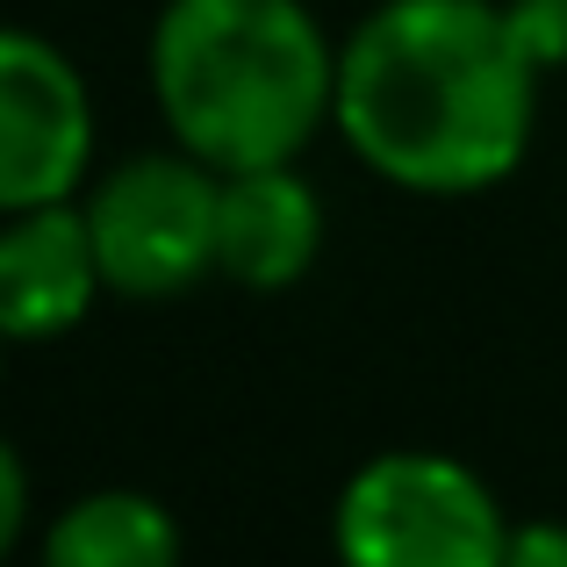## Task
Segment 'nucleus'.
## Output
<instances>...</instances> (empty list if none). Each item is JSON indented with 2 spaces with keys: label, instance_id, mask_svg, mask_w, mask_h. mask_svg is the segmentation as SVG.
<instances>
[{
  "label": "nucleus",
  "instance_id": "f257e3e1",
  "mask_svg": "<svg viewBox=\"0 0 567 567\" xmlns=\"http://www.w3.org/2000/svg\"><path fill=\"white\" fill-rule=\"evenodd\" d=\"M532 80L496 0H381L338 51V130L410 194H482L532 144Z\"/></svg>",
  "mask_w": 567,
  "mask_h": 567
},
{
  "label": "nucleus",
  "instance_id": "f03ea898",
  "mask_svg": "<svg viewBox=\"0 0 567 567\" xmlns=\"http://www.w3.org/2000/svg\"><path fill=\"white\" fill-rule=\"evenodd\" d=\"M152 94L181 152L216 173L288 166L338 109V58L302 0H166Z\"/></svg>",
  "mask_w": 567,
  "mask_h": 567
},
{
  "label": "nucleus",
  "instance_id": "7ed1b4c3",
  "mask_svg": "<svg viewBox=\"0 0 567 567\" xmlns=\"http://www.w3.org/2000/svg\"><path fill=\"white\" fill-rule=\"evenodd\" d=\"M346 567H503L496 496L445 453H381L346 482L331 517Z\"/></svg>",
  "mask_w": 567,
  "mask_h": 567
},
{
  "label": "nucleus",
  "instance_id": "20e7f679",
  "mask_svg": "<svg viewBox=\"0 0 567 567\" xmlns=\"http://www.w3.org/2000/svg\"><path fill=\"white\" fill-rule=\"evenodd\" d=\"M216 216H223V181L194 152L130 158L86 202L101 274L123 295H181L202 274H216Z\"/></svg>",
  "mask_w": 567,
  "mask_h": 567
},
{
  "label": "nucleus",
  "instance_id": "39448f33",
  "mask_svg": "<svg viewBox=\"0 0 567 567\" xmlns=\"http://www.w3.org/2000/svg\"><path fill=\"white\" fill-rule=\"evenodd\" d=\"M94 158V101L58 43L0 29V216L65 202Z\"/></svg>",
  "mask_w": 567,
  "mask_h": 567
},
{
  "label": "nucleus",
  "instance_id": "423d86ee",
  "mask_svg": "<svg viewBox=\"0 0 567 567\" xmlns=\"http://www.w3.org/2000/svg\"><path fill=\"white\" fill-rule=\"evenodd\" d=\"M109 288L86 208L43 202L0 223V338H65Z\"/></svg>",
  "mask_w": 567,
  "mask_h": 567
},
{
  "label": "nucleus",
  "instance_id": "0eeeda50",
  "mask_svg": "<svg viewBox=\"0 0 567 567\" xmlns=\"http://www.w3.org/2000/svg\"><path fill=\"white\" fill-rule=\"evenodd\" d=\"M323 245V208L309 181H295L288 166H245L223 173V216H216V274H230L237 288H295L317 266Z\"/></svg>",
  "mask_w": 567,
  "mask_h": 567
},
{
  "label": "nucleus",
  "instance_id": "6e6552de",
  "mask_svg": "<svg viewBox=\"0 0 567 567\" xmlns=\"http://www.w3.org/2000/svg\"><path fill=\"white\" fill-rule=\"evenodd\" d=\"M43 567H181V525L137 488H94L51 525Z\"/></svg>",
  "mask_w": 567,
  "mask_h": 567
},
{
  "label": "nucleus",
  "instance_id": "1a4fd4ad",
  "mask_svg": "<svg viewBox=\"0 0 567 567\" xmlns=\"http://www.w3.org/2000/svg\"><path fill=\"white\" fill-rule=\"evenodd\" d=\"M511 22H517V37H525V51L539 58V65L567 58V0H511Z\"/></svg>",
  "mask_w": 567,
  "mask_h": 567
},
{
  "label": "nucleus",
  "instance_id": "9d476101",
  "mask_svg": "<svg viewBox=\"0 0 567 567\" xmlns=\"http://www.w3.org/2000/svg\"><path fill=\"white\" fill-rule=\"evenodd\" d=\"M503 567H567V525H517Z\"/></svg>",
  "mask_w": 567,
  "mask_h": 567
},
{
  "label": "nucleus",
  "instance_id": "9b49d317",
  "mask_svg": "<svg viewBox=\"0 0 567 567\" xmlns=\"http://www.w3.org/2000/svg\"><path fill=\"white\" fill-rule=\"evenodd\" d=\"M22 511H29V474L14 460V445H0V560H8L14 532H22Z\"/></svg>",
  "mask_w": 567,
  "mask_h": 567
},
{
  "label": "nucleus",
  "instance_id": "f8f14e48",
  "mask_svg": "<svg viewBox=\"0 0 567 567\" xmlns=\"http://www.w3.org/2000/svg\"><path fill=\"white\" fill-rule=\"evenodd\" d=\"M0 346H8V338H0Z\"/></svg>",
  "mask_w": 567,
  "mask_h": 567
}]
</instances>
